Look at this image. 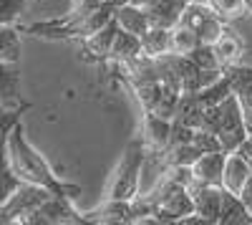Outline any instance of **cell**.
<instances>
[{"instance_id": "6da1fadb", "label": "cell", "mask_w": 252, "mask_h": 225, "mask_svg": "<svg viewBox=\"0 0 252 225\" xmlns=\"http://www.w3.org/2000/svg\"><path fill=\"white\" fill-rule=\"evenodd\" d=\"M5 159L8 167L15 172V177L20 182H31V185H40L51 190L53 195H63V197H78L81 188L71 185V182H63L53 175V170L48 167V162L43 159V154H38V150L26 139L23 124H13V129L8 132L5 139Z\"/></svg>"}, {"instance_id": "7a4b0ae2", "label": "cell", "mask_w": 252, "mask_h": 225, "mask_svg": "<svg viewBox=\"0 0 252 225\" xmlns=\"http://www.w3.org/2000/svg\"><path fill=\"white\" fill-rule=\"evenodd\" d=\"M144 159H146V147L141 137L139 139H131L126 145L119 165H116V172H114V180L109 185V195L106 197H116V200H134L139 192H141V170H144Z\"/></svg>"}, {"instance_id": "3957f363", "label": "cell", "mask_w": 252, "mask_h": 225, "mask_svg": "<svg viewBox=\"0 0 252 225\" xmlns=\"http://www.w3.org/2000/svg\"><path fill=\"white\" fill-rule=\"evenodd\" d=\"M215 134L220 137L224 152H235L247 139L242 107H240V101L235 99V94H229L220 104V116H217V124H215Z\"/></svg>"}, {"instance_id": "277c9868", "label": "cell", "mask_w": 252, "mask_h": 225, "mask_svg": "<svg viewBox=\"0 0 252 225\" xmlns=\"http://www.w3.org/2000/svg\"><path fill=\"white\" fill-rule=\"evenodd\" d=\"M53 192L40 188V185H31V182H20V188L10 195V200L5 205H0V225L5 223H18L23 220L28 213H33L35 208H40L43 202L51 197Z\"/></svg>"}, {"instance_id": "5b68a950", "label": "cell", "mask_w": 252, "mask_h": 225, "mask_svg": "<svg viewBox=\"0 0 252 225\" xmlns=\"http://www.w3.org/2000/svg\"><path fill=\"white\" fill-rule=\"evenodd\" d=\"M192 213H194L192 195L187 192V188H177V190H169L164 197H159L149 223H182Z\"/></svg>"}, {"instance_id": "8992f818", "label": "cell", "mask_w": 252, "mask_h": 225, "mask_svg": "<svg viewBox=\"0 0 252 225\" xmlns=\"http://www.w3.org/2000/svg\"><path fill=\"white\" fill-rule=\"evenodd\" d=\"M194 202V215L204 225H217L220 223V208H222V188L220 185H199L192 182L187 188Z\"/></svg>"}, {"instance_id": "52a82bcc", "label": "cell", "mask_w": 252, "mask_h": 225, "mask_svg": "<svg viewBox=\"0 0 252 225\" xmlns=\"http://www.w3.org/2000/svg\"><path fill=\"white\" fill-rule=\"evenodd\" d=\"M169 132H172V119H164L154 112H144L141 121V142L149 154H159L169 145Z\"/></svg>"}, {"instance_id": "ba28073f", "label": "cell", "mask_w": 252, "mask_h": 225, "mask_svg": "<svg viewBox=\"0 0 252 225\" xmlns=\"http://www.w3.org/2000/svg\"><path fill=\"white\" fill-rule=\"evenodd\" d=\"M89 223H106V225H121V223H136V213H134V200H116V197H106V202L86 215Z\"/></svg>"}, {"instance_id": "9c48e42d", "label": "cell", "mask_w": 252, "mask_h": 225, "mask_svg": "<svg viewBox=\"0 0 252 225\" xmlns=\"http://www.w3.org/2000/svg\"><path fill=\"white\" fill-rule=\"evenodd\" d=\"M224 159H227V152H224V150L199 154V157L194 159V165H192L194 182H199V185H222Z\"/></svg>"}, {"instance_id": "30bf717a", "label": "cell", "mask_w": 252, "mask_h": 225, "mask_svg": "<svg viewBox=\"0 0 252 225\" xmlns=\"http://www.w3.org/2000/svg\"><path fill=\"white\" fill-rule=\"evenodd\" d=\"M187 3L189 0H149V3L144 5L146 18H149V26H161V28L177 26Z\"/></svg>"}, {"instance_id": "8fae6325", "label": "cell", "mask_w": 252, "mask_h": 225, "mask_svg": "<svg viewBox=\"0 0 252 225\" xmlns=\"http://www.w3.org/2000/svg\"><path fill=\"white\" fill-rule=\"evenodd\" d=\"M212 48H215L217 66H220L222 71H224V69H229V66H237V64H242L245 46H242L240 36H237V33H232L227 26H224V31L220 33V38L212 43Z\"/></svg>"}, {"instance_id": "7c38bea8", "label": "cell", "mask_w": 252, "mask_h": 225, "mask_svg": "<svg viewBox=\"0 0 252 225\" xmlns=\"http://www.w3.org/2000/svg\"><path fill=\"white\" fill-rule=\"evenodd\" d=\"M114 23L119 31H126L131 36H144L146 28H149V18H146V10L141 5H131V3H119L116 13H114Z\"/></svg>"}, {"instance_id": "4fadbf2b", "label": "cell", "mask_w": 252, "mask_h": 225, "mask_svg": "<svg viewBox=\"0 0 252 225\" xmlns=\"http://www.w3.org/2000/svg\"><path fill=\"white\" fill-rule=\"evenodd\" d=\"M252 175L250 165H247V159L235 150V152H227V159H224V170H222V185L224 190L229 192H240V188L245 185V180Z\"/></svg>"}, {"instance_id": "5bb4252c", "label": "cell", "mask_w": 252, "mask_h": 225, "mask_svg": "<svg viewBox=\"0 0 252 225\" xmlns=\"http://www.w3.org/2000/svg\"><path fill=\"white\" fill-rule=\"evenodd\" d=\"M224 76L232 86L235 99L240 101L242 109H252V66L237 64V66H229L224 69Z\"/></svg>"}, {"instance_id": "9a60e30c", "label": "cell", "mask_w": 252, "mask_h": 225, "mask_svg": "<svg viewBox=\"0 0 252 225\" xmlns=\"http://www.w3.org/2000/svg\"><path fill=\"white\" fill-rule=\"evenodd\" d=\"M217 225H252V213L240 200V195L222 188V208H220V223Z\"/></svg>"}, {"instance_id": "2e32d148", "label": "cell", "mask_w": 252, "mask_h": 225, "mask_svg": "<svg viewBox=\"0 0 252 225\" xmlns=\"http://www.w3.org/2000/svg\"><path fill=\"white\" fill-rule=\"evenodd\" d=\"M139 56H144V51H141V38L126 33V31H116L114 43H111V51H109V61H114V64L121 66V64H129V61H136Z\"/></svg>"}, {"instance_id": "e0dca14e", "label": "cell", "mask_w": 252, "mask_h": 225, "mask_svg": "<svg viewBox=\"0 0 252 225\" xmlns=\"http://www.w3.org/2000/svg\"><path fill=\"white\" fill-rule=\"evenodd\" d=\"M116 23L111 20V23H106L103 28L94 31L91 36L81 38L83 40V51H86L89 56H94L96 61H106L109 58V51H111V43H114V36H116Z\"/></svg>"}, {"instance_id": "ac0fdd59", "label": "cell", "mask_w": 252, "mask_h": 225, "mask_svg": "<svg viewBox=\"0 0 252 225\" xmlns=\"http://www.w3.org/2000/svg\"><path fill=\"white\" fill-rule=\"evenodd\" d=\"M202 114H204V104L199 101V96L189 94V91H182L179 99H177V109H174L172 121H182V124L197 129L202 124Z\"/></svg>"}, {"instance_id": "d6986e66", "label": "cell", "mask_w": 252, "mask_h": 225, "mask_svg": "<svg viewBox=\"0 0 252 225\" xmlns=\"http://www.w3.org/2000/svg\"><path fill=\"white\" fill-rule=\"evenodd\" d=\"M0 104L23 107V101H20V76L15 64H0Z\"/></svg>"}, {"instance_id": "ffe728a7", "label": "cell", "mask_w": 252, "mask_h": 225, "mask_svg": "<svg viewBox=\"0 0 252 225\" xmlns=\"http://www.w3.org/2000/svg\"><path fill=\"white\" fill-rule=\"evenodd\" d=\"M141 51H144V56H149V58H157V56L169 53V51H172L169 28L149 26V28H146V33L141 36Z\"/></svg>"}, {"instance_id": "44dd1931", "label": "cell", "mask_w": 252, "mask_h": 225, "mask_svg": "<svg viewBox=\"0 0 252 225\" xmlns=\"http://www.w3.org/2000/svg\"><path fill=\"white\" fill-rule=\"evenodd\" d=\"M20 51V31L15 26H0V64H18Z\"/></svg>"}, {"instance_id": "7402d4cb", "label": "cell", "mask_w": 252, "mask_h": 225, "mask_svg": "<svg viewBox=\"0 0 252 225\" xmlns=\"http://www.w3.org/2000/svg\"><path fill=\"white\" fill-rule=\"evenodd\" d=\"M204 3L215 10V15H220L224 23H232L247 15V3L245 0H204Z\"/></svg>"}, {"instance_id": "603a6c76", "label": "cell", "mask_w": 252, "mask_h": 225, "mask_svg": "<svg viewBox=\"0 0 252 225\" xmlns=\"http://www.w3.org/2000/svg\"><path fill=\"white\" fill-rule=\"evenodd\" d=\"M169 36H172V53H182V56H187V53H192L194 46L199 43L197 33L189 28V26H182V23L172 26V28H169Z\"/></svg>"}, {"instance_id": "cb8c5ba5", "label": "cell", "mask_w": 252, "mask_h": 225, "mask_svg": "<svg viewBox=\"0 0 252 225\" xmlns=\"http://www.w3.org/2000/svg\"><path fill=\"white\" fill-rule=\"evenodd\" d=\"M232 94V86H229V81H227V76L222 74L217 81H212L209 86H204L202 91H197V96H199V101L204 107H217V104H222V101Z\"/></svg>"}, {"instance_id": "d4e9b609", "label": "cell", "mask_w": 252, "mask_h": 225, "mask_svg": "<svg viewBox=\"0 0 252 225\" xmlns=\"http://www.w3.org/2000/svg\"><path fill=\"white\" fill-rule=\"evenodd\" d=\"M202 152L189 142V145H174V147H166L161 152L164 157V165H187V167H192L194 165V159L199 157Z\"/></svg>"}, {"instance_id": "484cf974", "label": "cell", "mask_w": 252, "mask_h": 225, "mask_svg": "<svg viewBox=\"0 0 252 225\" xmlns=\"http://www.w3.org/2000/svg\"><path fill=\"white\" fill-rule=\"evenodd\" d=\"M28 109V104L23 107H3L0 104V157H5V139H8V132L13 129V124L20 121V114Z\"/></svg>"}, {"instance_id": "4316f807", "label": "cell", "mask_w": 252, "mask_h": 225, "mask_svg": "<svg viewBox=\"0 0 252 225\" xmlns=\"http://www.w3.org/2000/svg\"><path fill=\"white\" fill-rule=\"evenodd\" d=\"M20 188V180L15 177V172L8 167V159L0 157V205H5L10 200V195Z\"/></svg>"}, {"instance_id": "83f0119b", "label": "cell", "mask_w": 252, "mask_h": 225, "mask_svg": "<svg viewBox=\"0 0 252 225\" xmlns=\"http://www.w3.org/2000/svg\"><path fill=\"white\" fill-rule=\"evenodd\" d=\"M224 26H227L224 20H222L220 15H215V13H212V15H209V18L204 20V23H202L194 33H197V38H199V43H209V46H212L215 40L220 38V33L224 31Z\"/></svg>"}, {"instance_id": "f1b7e54d", "label": "cell", "mask_w": 252, "mask_h": 225, "mask_svg": "<svg viewBox=\"0 0 252 225\" xmlns=\"http://www.w3.org/2000/svg\"><path fill=\"white\" fill-rule=\"evenodd\" d=\"M28 3L33 0H0V26H15Z\"/></svg>"}, {"instance_id": "f546056e", "label": "cell", "mask_w": 252, "mask_h": 225, "mask_svg": "<svg viewBox=\"0 0 252 225\" xmlns=\"http://www.w3.org/2000/svg\"><path fill=\"white\" fill-rule=\"evenodd\" d=\"M189 61L197 66V69H220L217 66V58H215V48L209 43H197L192 53H187Z\"/></svg>"}, {"instance_id": "4dcf8cb0", "label": "cell", "mask_w": 252, "mask_h": 225, "mask_svg": "<svg viewBox=\"0 0 252 225\" xmlns=\"http://www.w3.org/2000/svg\"><path fill=\"white\" fill-rule=\"evenodd\" d=\"M192 145L204 154V152H220L222 150V142H220V137L215 134V132H209V129H202V127H197L194 129V139H192Z\"/></svg>"}, {"instance_id": "1f68e13d", "label": "cell", "mask_w": 252, "mask_h": 225, "mask_svg": "<svg viewBox=\"0 0 252 225\" xmlns=\"http://www.w3.org/2000/svg\"><path fill=\"white\" fill-rule=\"evenodd\" d=\"M194 139V127H187L182 121H172V132H169V145L166 147H174V145H189Z\"/></svg>"}, {"instance_id": "d6a6232c", "label": "cell", "mask_w": 252, "mask_h": 225, "mask_svg": "<svg viewBox=\"0 0 252 225\" xmlns=\"http://www.w3.org/2000/svg\"><path fill=\"white\" fill-rule=\"evenodd\" d=\"M106 0H71V8L66 13V18H81V15H89L91 10L101 8Z\"/></svg>"}, {"instance_id": "836d02e7", "label": "cell", "mask_w": 252, "mask_h": 225, "mask_svg": "<svg viewBox=\"0 0 252 225\" xmlns=\"http://www.w3.org/2000/svg\"><path fill=\"white\" fill-rule=\"evenodd\" d=\"M237 195H240V200L247 205V210L252 213V175L245 180V185L240 188V192H237Z\"/></svg>"}, {"instance_id": "e575fe53", "label": "cell", "mask_w": 252, "mask_h": 225, "mask_svg": "<svg viewBox=\"0 0 252 225\" xmlns=\"http://www.w3.org/2000/svg\"><path fill=\"white\" fill-rule=\"evenodd\" d=\"M237 152L247 159V165H250V170H252V142H250V139H245L242 145L237 147Z\"/></svg>"}, {"instance_id": "d590c367", "label": "cell", "mask_w": 252, "mask_h": 225, "mask_svg": "<svg viewBox=\"0 0 252 225\" xmlns=\"http://www.w3.org/2000/svg\"><path fill=\"white\" fill-rule=\"evenodd\" d=\"M242 119H245V129H247V137L252 134V109H242Z\"/></svg>"}, {"instance_id": "8d00e7d4", "label": "cell", "mask_w": 252, "mask_h": 225, "mask_svg": "<svg viewBox=\"0 0 252 225\" xmlns=\"http://www.w3.org/2000/svg\"><path fill=\"white\" fill-rule=\"evenodd\" d=\"M124 3H131V5H141V8H144L146 3H149V0H124Z\"/></svg>"}, {"instance_id": "74e56055", "label": "cell", "mask_w": 252, "mask_h": 225, "mask_svg": "<svg viewBox=\"0 0 252 225\" xmlns=\"http://www.w3.org/2000/svg\"><path fill=\"white\" fill-rule=\"evenodd\" d=\"M245 3H247V13H252V0H245Z\"/></svg>"}, {"instance_id": "f35d334b", "label": "cell", "mask_w": 252, "mask_h": 225, "mask_svg": "<svg viewBox=\"0 0 252 225\" xmlns=\"http://www.w3.org/2000/svg\"><path fill=\"white\" fill-rule=\"evenodd\" d=\"M114 3H124V0H114Z\"/></svg>"}, {"instance_id": "ab89813d", "label": "cell", "mask_w": 252, "mask_h": 225, "mask_svg": "<svg viewBox=\"0 0 252 225\" xmlns=\"http://www.w3.org/2000/svg\"><path fill=\"white\" fill-rule=\"evenodd\" d=\"M247 139H250V142H252V134H250V137H247Z\"/></svg>"}]
</instances>
